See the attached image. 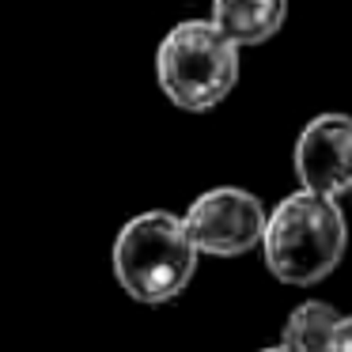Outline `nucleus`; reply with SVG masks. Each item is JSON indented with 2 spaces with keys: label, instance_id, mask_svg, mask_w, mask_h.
Masks as SVG:
<instances>
[{
  "label": "nucleus",
  "instance_id": "1",
  "mask_svg": "<svg viewBox=\"0 0 352 352\" xmlns=\"http://www.w3.org/2000/svg\"><path fill=\"white\" fill-rule=\"evenodd\" d=\"M258 246L265 254L269 273L280 284L311 288L341 265L349 246V223L333 197L296 190L265 216Z\"/></svg>",
  "mask_w": 352,
  "mask_h": 352
},
{
  "label": "nucleus",
  "instance_id": "2",
  "mask_svg": "<svg viewBox=\"0 0 352 352\" xmlns=\"http://www.w3.org/2000/svg\"><path fill=\"white\" fill-rule=\"evenodd\" d=\"M197 273V250L182 228V216L152 208L140 212L114 239V276L137 303L160 307L178 299Z\"/></svg>",
  "mask_w": 352,
  "mask_h": 352
},
{
  "label": "nucleus",
  "instance_id": "3",
  "mask_svg": "<svg viewBox=\"0 0 352 352\" xmlns=\"http://www.w3.org/2000/svg\"><path fill=\"white\" fill-rule=\"evenodd\" d=\"M155 80L178 110L205 114L239 84V46L223 38L212 19H182L155 50Z\"/></svg>",
  "mask_w": 352,
  "mask_h": 352
},
{
  "label": "nucleus",
  "instance_id": "4",
  "mask_svg": "<svg viewBox=\"0 0 352 352\" xmlns=\"http://www.w3.org/2000/svg\"><path fill=\"white\" fill-rule=\"evenodd\" d=\"M265 205L254 197L250 190L239 186H216V190L201 193L182 216V228L190 235L197 254H212V258H239V254L254 250L265 231Z\"/></svg>",
  "mask_w": 352,
  "mask_h": 352
},
{
  "label": "nucleus",
  "instance_id": "5",
  "mask_svg": "<svg viewBox=\"0 0 352 352\" xmlns=\"http://www.w3.org/2000/svg\"><path fill=\"white\" fill-rule=\"evenodd\" d=\"M296 178L303 190L318 197H341L352 190V118L349 114H318L303 125L296 140Z\"/></svg>",
  "mask_w": 352,
  "mask_h": 352
},
{
  "label": "nucleus",
  "instance_id": "6",
  "mask_svg": "<svg viewBox=\"0 0 352 352\" xmlns=\"http://www.w3.org/2000/svg\"><path fill=\"white\" fill-rule=\"evenodd\" d=\"M208 19L239 50L261 46L273 34H280L284 19H288V0H212Z\"/></svg>",
  "mask_w": 352,
  "mask_h": 352
},
{
  "label": "nucleus",
  "instance_id": "7",
  "mask_svg": "<svg viewBox=\"0 0 352 352\" xmlns=\"http://www.w3.org/2000/svg\"><path fill=\"white\" fill-rule=\"evenodd\" d=\"M341 314L333 311L322 299H307L284 322V337L280 344L292 352H329V341H333V326Z\"/></svg>",
  "mask_w": 352,
  "mask_h": 352
},
{
  "label": "nucleus",
  "instance_id": "8",
  "mask_svg": "<svg viewBox=\"0 0 352 352\" xmlns=\"http://www.w3.org/2000/svg\"><path fill=\"white\" fill-rule=\"evenodd\" d=\"M329 352H352V314L337 318V326H333V341H329Z\"/></svg>",
  "mask_w": 352,
  "mask_h": 352
},
{
  "label": "nucleus",
  "instance_id": "9",
  "mask_svg": "<svg viewBox=\"0 0 352 352\" xmlns=\"http://www.w3.org/2000/svg\"><path fill=\"white\" fill-rule=\"evenodd\" d=\"M258 352H292V349H284V344H269V349H258Z\"/></svg>",
  "mask_w": 352,
  "mask_h": 352
}]
</instances>
